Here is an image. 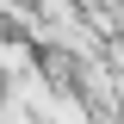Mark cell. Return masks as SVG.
<instances>
[{
    "label": "cell",
    "instance_id": "6da1fadb",
    "mask_svg": "<svg viewBox=\"0 0 124 124\" xmlns=\"http://www.w3.org/2000/svg\"><path fill=\"white\" fill-rule=\"evenodd\" d=\"M0 93H6V81H0Z\"/></svg>",
    "mask_w": 124,
    "mask_h": 124
}]
</instances>
